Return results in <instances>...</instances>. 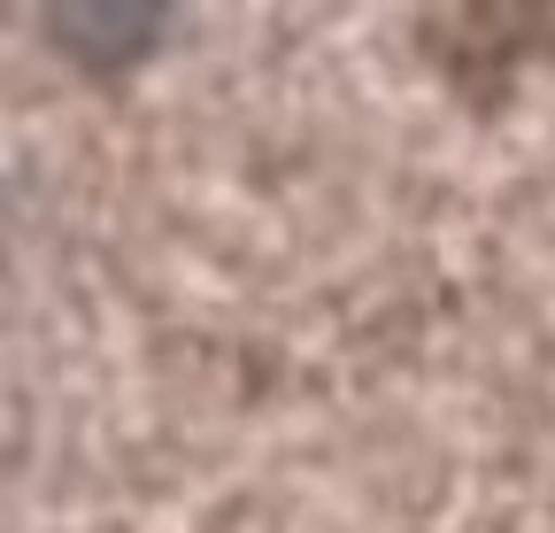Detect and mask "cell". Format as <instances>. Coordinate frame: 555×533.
<instances>
[{"label":"cell","mask_w":555,"mask_h":533,"mask_svg":"<svg viewBox=\"0 0 555 533\" xmlns=\"http://www.w3.org/2000/svg\"><path fill=\"white\" fill-rule=\"evenodd\" d=\"M170 31L178 9H163V0H54V9H39V39L86 78H124L139 62H155Z\"/></svg>","instance_id":"6da1fadb"}]
</instances>
